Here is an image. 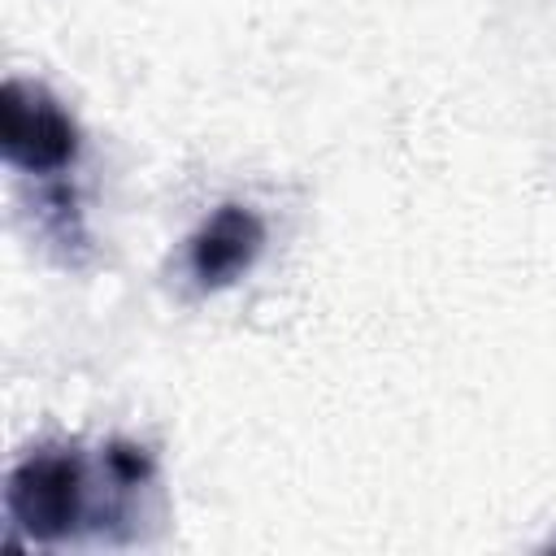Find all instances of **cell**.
I'll return each mask as SVG.
<instances>
[{"mask_svg":"<svg viewBox=\"0 0 556 556\" xmlns=\"http://www.w3.org/2000/svg\"><path fill=\"white\" fill-rule=\"evenodd\" d=\"M83 460L74 452H30L9 473V513L35 539H61L83 517Z\"/></svg>","mask_w":556,"mask_h":556,"instance_id":"6da1fadb","label":"cell"},{"mask_svg":"<svg viewBox=\"0 0 556 556\" xmlns=\"http://www.w3.org/2000/svg\"><path fill=\"white\" fill-rule=\"evenodd\" d=\"M0 148L13 165L30 174H52L74 161L78 130L43 87L13 78L0 91Z\"/></svg>","mask_w":556,"mask_h":556,"instance_id":"7a4b0ae2","label":"cell"},{"mask_svg":"<svg viewBox=\"0 0 556 556\" xmlns=\"http://www.w3.org/2000/svg\"><path fill=\"white\" fill-rule=\"evenodd\" d=\"M265 226L248 204H226L217 208L191 239V274L200 287H226L235 282L261 252Z\"/></svg>","mask_w":556,"mask_h":556,"instance_id":"3957f363","label":"cell"}]
</instances>
